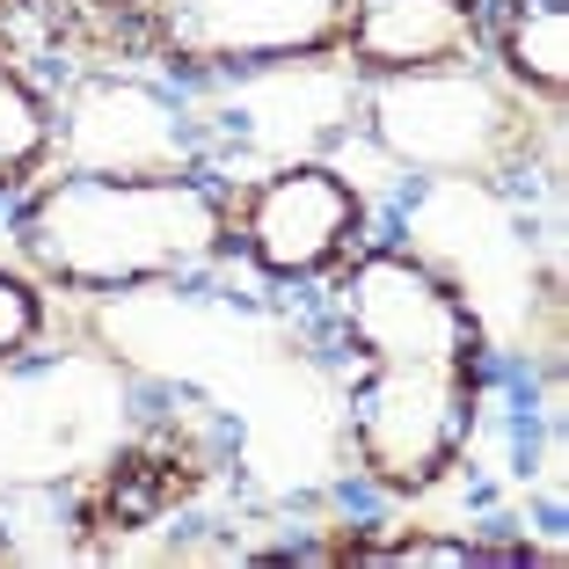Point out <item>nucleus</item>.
<instances>
[{
    "mask_svg": "<svg viewBox=\"0 0 569 569\" xmlns=\"http://www.w3.org/2000/svg\"><path fill=\"white\" fill-rule=\"evenodd\" d=\"M358 219L366 204L336 168H278L270 183H256L249 212H241V241L270 278H315L351 249Z\"/></svg>",
    "mask_w": 569,
    "mask_h": 569,
    "instance_id": "obj_5",
    "label": "nucleus"
},
{
    "mask_svg": "<svg viewBox=\"0 0 569 569\" xmlns=\"http://www.w3.org/2000/svg\"><path fill=\"white\" fill-rule=\"evenodd\" d=\"M358 562H519V555L475 548V540H387V548H366Z\"/></svg>",
    "mask_w": 569,
    "mask_h": 569,
    "instance_id": "obj_8",
    "label": "nucleus"
},
{
    "mask_svg": "<svg viewBox=\"0 0 569 569\" xmlns=\"http://www.w3.org/2000/svg\"><path fill=\"white\" fill-rule=\"evenodd\" d=\"M96 8H139V0H96Z\"/></svg>",
    "mask_w": 569,
    "mask_h": 569,
    "instance_id": "obj_10",
    "label": "nucleus"
},
{
    "mask_svg": "<svg viewBox=\"0 0 569 569\" xmlns=\"http://www.w3.org/2000/svg\"><path fill=\"white\" fill-rule=\"evenodd\" d=\"M37 321H44V315H37V292L22 278H8V270H0V358H16L22 343L37 336Z\"/></svg>",
    "mask_w": 569,
    "mask_h": 569,
    "instance_id": "obj_9",
    "label": "nucleus"
},
{
    "mask_svg": "<svg viewBox=\"0 0 569 569\" xmlns=\"http://www.w3.org/2000/svg\"><path fill=\"white\" fill-rule=\"evenodd\" d=\"M372 139L438 183H503L533 153V110L475 67L387 73L372 81Z\"/></svg>",
    "mask_w": 569,
    "mask_h": 569,
    "instance_id": "obj_3",
    "label": "nucleus"
},
{
    "mask_svg": "<svg viewBox=\"0 0 569 569\" xmlns=\"http://www.w3.org/2000/svg\"><path fill=\"white\" fill-rule=\"evenodd\" d=\"M343 336L366 358L358 387V460L387 497H423L446 482L475 431V387H482V321L431 263L402 249H372L336 284Z\"/></svg>",
    "mask_w": 569,
    "mask_h": 569,
    "instance_id": "obj_1",
    "label": "nucleus"
},
{
    "mask_svg": "<svg viewBox=\"0 0 569 569\" xmlns=\"http://www.w3.org/2000/svg\"><path fill=\"white\" fill-rule=\"evenodd\" d=\"M16 241L44 278L118 292L204 270L234 241V219L198 176H59L22 204Z\"/></svg>",
    "mask_w": 569,
    "mask_h": 569,
    "instance_id": "obj_2",
    "label": "nucleus"
},
{
    "mask_svg": "<svg viewBox=\"0 0 569 569\" xmlns=\"http://www.w3.org/2000/svg\"><path fill=\"white\" fill-rule=\"evenodd\" d=\"M497 44L526 96H562L569 88V8L562 0H511L497 22Z\"/></svg>",
    "mask_w": 569,
    "mask_h": 569,
    "instance_id": "obj_7",
    "label": "nucleus"
},
{
    "mask_svg": "<svg viewBox=\"0 0 569 569\" xmlns=\"http://www.w3.org/2000/svg\"><path fill=\"white\" fill-rule=\"evenodd\" d=\"M482 8L475 0H358L343 16L351 59L387 81V73H431V67H468Z\"/></svg>",
    "mask_w": 569,
    "mask_h": 569,
    "instance_id": "obj_6",
    "label": "nucleus"
},
{
    "mask_svg": "<svg viewBox=\"0 0 569 569\" xmlns=\"http://www.w3.org/2000/svg\"><path fill=\"white\" fill-rule=\"evenodd\" d=\"M351 0H153V51L190 73H249L343 44Z\"/></svg>",
    "mask_w": 569,
    "mask_h": 569,
    "instance_id": "obj_4",
    "label": "nucleus"
}]
</instances>
